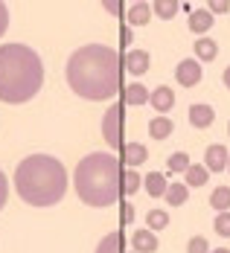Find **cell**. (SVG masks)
<instances>
[{
  "mask_svg": "<svg viewBox=\"0 0 230 253\" xmlns=\"http://www.w3.org/2000/svg\"><path fill=\"white\" fill-rule=\"evenodd\" d=\"M64 76L76 96L88 102H105L120 90L123 61L105 44H88V47H79L67 58Z\"/></svg>",
  "mask_w": 230,
  "mask_h": 253,
  "instance_id": "obj_1",
  "label": "cell"
},
{
  "mask_svg": "<svg viewBox=\"0 0 230 253\" xmlns=\"http://www.w3.org/2000/svg\"><path fill=\"white\" fill-rule=\"evenodd\" d=\"M15 189L29 207H52L67 192V169L52 154H29L15 169Z\"/></svg>",
  "mask_w": 230,
  "mask_h": 253,
  "instance_id": "obj_2",
  "label": "cell"
},
{
  "mask_svg": "<svg viewBox=\"0 0 230 253\" xmlns=\"http://www.w3.org/2000/svg\"><path fill=\"white\" fill-rule=\"evenodd\" d=\"M44 84L41 55L26 44H3L0 47V102L24 105Z\"/></svg>",
  "mask_w": 230,
  "mask_h": 253,
  "instance_id": "obj_3",
  "label": "cell"
},
{
  "mask_svg": "<svg viewBox=\"0 0 230 253\" xmlns=\"http://www.w3.org/2000/svg\"><path fill=\"white\" fill-rule=\"evenodd\" d=\"M73 186L82 204L88 207H111L123 198V166L114 154L91 152L82 157L73 172Z\"/></svg>",
  "mask_w": 230,
  "mask_h": 253,
  "instance_id": "obj_4",
  "label": "cell"
},
{
  "mask_svg": "<svg viewBox=\"0 0 230 253\" xmlns=\"http://www.w3.org/2000/svg\"><path fill=\"white\" fill-rule=\"evenodd\" d=\"M102 137L111 149H123V105H111L102 117Z\"/></svg>",
  "mask_w": 230,
  "mask_h": 253,
  "instance_id": "obj_5",
  "label": "cell"
},
{
  "mask_svg": "<svg viewBox=\"0 0 230 253\" xmlns=\"http://www.w3.org/2000/svg\"><path fill=\"white\" fill-rule=\"evenodd\" d=\"M175 79H178L184 87H192L201 82V61L198 58H184L178 67H175Z\"/></svg>",
  "mask_w": 230,
  "mask_h": 253,
  "instance_id": "obj_6",
  "label": "cell"
},
{
  "mask_svg": "<svg viewBox=\"0 0 230 253\" xmlns=\"http://www.w3.org/2000/svg\"><path fill=\"white\" fill-rule=\"evenodd\" d=\"M123 67H126L131 76H143V73H149L152 58H149V52L146 50H128L126 58H123Z\"/></svg>",
  "mask_w": 230,
  "mask_h": 253,
  "instance_id": "obj_7",
  "label": "cell"
},
{
  "mask_svg": "<svg viewBox=\"0 0 230 253\" xmlns=\"http://www.w3.org/2000/svg\"><path fill=\"white\" fill-rule=\"evenodd\" d=\"M213 120H216V111H213L207 102H195V105H189V123H192V128H210L213 126Z\"/></svg>",
  "mask_w": 230,
  "mask_h": 253,
  "instance_id": "obj_8",
  "label": "cell"
},
{
  "mask_svg": "<svg viewBox=\"0 0 230 253\" xmlns=\"http://www.w3.org/2000/svg\"><path fill=\"white\" fill-rule=\"evenodd\" d=\"M228 160H230V154H228V149L225 146H210L204 152V166L210 169V172H225L228 169Z\"/></svg>",
  "mask_w": 230,
  "mask_h": 253,
  "instance_id": "obj_9",
  "label": "cell"
},
{
  "mask_svg": "<svg viewBox=\"0 0 230 253\" xmlns=\"http://www.w3.org/2000/svg\"><path fill=\"white\" fill-rule=\"evenodd\" d=\"M149 102H152V108L157 111V114H166V111H172V105H175V90L166 87V84H160V87L152 90Z\"/></svg>",
  "mask_w": 230,
  "mask_h": 253,
  "instance_id": "obj_10",
  "label": "cell"
},
{
  "mask_svg": "<svg viewBox=\"0 0 230 253\" xmlns=\"http://www.w3.org/2000/svg\"><path fill=\"white\" fill-rule=\"evenodd\" d=\"M149 90H146V84L143 82H131L126 90H123V105H131V108H137V105H146L149 102Z\"/></svg>",
  "mask_w": 230,
  "mask_h": 253,
  "instance_id": "obj_11",
  "label": "cell"
},
{
  "mask_svg": "<svg viewBox=\"0 0 230 253\" xmlns=\"http://www.w3.org/2000/svg\"><path fill=\"white\" fill-rule=\"evenodd\" d=\"M146 160H149V152H146L143 143H128V146H123V163H128L131 169L143 166Z\"/></svg>",
  "mask_w": 230,
  "mask_h": 253,
  "instance_id": "obj_12",
  "label": "cell"
},
{
  "mask_svg": "<svg viewBox=\"0 0 230 253\" xmlns=\"http://www.w3.org/2000/svg\"><path fill=\"white\" fill-rule=\"evenodd\" d=\"M131 245H134L137 253H154L157 251V236H154L152 230H134Z\"/></svg>",
  "mask_w": 230,
  "mask_h": 253,
  "instance_id": "obj_13",
  "label": "cell"
},
{
  "mask_svg": "<svg viewBox=\"0 0 230 253\" xmlns=\"http://www.w3.org/2000/svg\"><path fill=\"white\" fill-rule=\"evenodd\" d=\"M213 21H216V15L210 12V9H198V12H192L189 15V29L195 32V35H204V32H210L213 29Z\"/></svg>",
  "mask_w": 230,
  "mask_h": 253,
  "instance_id": "obj_14",
  "label": "cell"
},
{
  "mask_svg": "<svg viewBox=\"0 0 230 253\" xmlns=\"http://www.w3.org/2000/svg\"><path fill=\"white\" fill-rule=\"evenodd\" d=\"M152 15H154V9L149 6V3H134L131 9H128V26H146L149 21H152Z\"/></svg>",
  "mask_w": 230,
  "mask_h": 253,
  "instance_id": "obj_15",
  "label": "cell"
},
{
  "mask_svg": "<svg viewBox=\"0 0 230 253\" xmlns=\"http://www.w3.org/2000/svg\"><path fill=\"white\" fill-rule=\"evenodd\" d=\"M143 186H146V192H149L152 198H163V195H166V189H169L166 175H160V172H149L146 180H143Z\"/></svg>",
  "mask_w": 230,
  "mask_h": 253,
  "instance_id": "obj_16",
  "label": "cell"
},
{
  "mask_svg": "<svg viewBox=\"0 0 230 253\" xmlns=\"http://www.w3.org/2000/svg\"><path fill=\"white\" fill-rule=\"evenodd\" d=\"M184 175H186V186H204L210 180V169L204 163H189V169Z\"/></svg>",
  "mask_w": 230,
  "mask_h": 253,
  "instance_id": "obj_17",
  "label": "cell"
},
{
  "mask_svg": "<svg viewBox=\"0 0 230 253\" xmlns=\"http://www.w3.org/2000/svg\"><path fill=\"white\" fill-rule=\"evenodd\" d=\"M163 198L172 204V207H184L186 198H189V186H186V183H169V189H166Z\"/></svg>",
  "mask_w": 230,
  "mask_h": 253,
  "instance_id": "obj_18",
  "label": "cell"
},
{
  "mask_svg": "<svg viewBox=\"0 0 230 253\" xmlns=\"http://www.w3.org/2000/svg\"><path fill=\"white\" fill-rule=\"evenodd\" d=\"M154 15L160 18V21H172L175 15H178V9H181V3L178 0H154Z\"/></svg>",
  "mask_w": 230,
  "mask_h": 253,
  "instance_id": "obj_19",
  "label": "cell"
},
{
  "mask_svg": "<svg viewBox=\"0 0 230 253\" xmlns=\"http://www.w3.org/2000/svg\"><path fill=\"white\" fill-rule=\"evenodd\" d=\"M195 55H198V58H204V61H213V58L219 55L216 41H213V38H207V35H201V38L195 41Z\"/></svg>",
  "mask_w": 230,
  "mask_h": 253,
  "instance_id": "obj_20",
  "label": "cell"
},
{
  "mask_svg": "<svg viewBox=\"0 0 230 253\" xmlns=\"http://www.w3.org/2000/svg\"><path fill=\"white\" fill-rule=\"evenodd\" d=\"M96 253H123V233H108L102 242H99V248H96Z\"/></svg>",
  "mask_w": 230,
  "mask_h": 253,
  "instance_id": "obj_21",
  "label": "cell"
},
{
  "mask_svg": "<svg viewBox=\"0 0 230 253\" xmlns=\"http://www.w3.org/2000/svg\"><path fill=\"white\" fill-rule=\"evenodd\" d=\"M172 128L175 126H172L166 117H154L152 123H149V134H152L154 140H166V137L172 134Z\"/></svg>",
  "mask_w": 230,
  "mask_h": 253,
  "instance_id": "obj_22",
  "label": "cell"
},
{
  "mask_svg": "<svg viewBox=\"0 0 230 253\" xmlns=\"http://www.w3.org/2000/svg\"><path fill=\"white\" fill-rule=\"evenodd\" d=\"M143 186V177L137 175L134 169H128V172H123V198H134V192Z\"/></svg>",
  "mask_w": 230,
  "mask_h": 253,
  "instance_id": "obj_23",
  "label": "cell"
},
{
  "mask_svg": "<svg viewBox=\"0 0 230 253\" xmlns=\"http://www.w3.org/2000/svg\"><path fill=\"white\" fill-rule=\"evenodd\" d=\"M210 204H213V210H219V212L230 210V186H216L213 195H210Z\"/></svg>",
  "mask_w": 230,
  "mask_h": 253,
  "instance_id": "obj_24",
  "label": "cell"
},
{
  "mask_svg": "<svg viewBox=\"0 0 230 253\" xmlns=\"http://www.w3.org/2000/svg\"><path fill=\"white\" fill-rule=\"evenodd\" d=\"M189 163H192V160H189L186 152H175V154H169V163H166V166H169V172H181V175H184V172L189 169Z\"/></svg>",
  "mask_w": 230,
  "mask_h": 253,
  "instance_id": "obj_25",
  "label": "cell"
},
{
  "mask_svg": "<svg viewBox=\"0 0 230 253\" xmlns=\"http://www.w3.org/2000/svg\"><path fill=\"white\" fill-rule=\"evenodd\" d=\"M146 224H149V230H163L169 224V215H166L163 210H152V212L146 215Z\"/></svg>",
  "mask_w": 230,
  "mask_h": 253,
  "instance_id": "obj_26",
  "label": "cell"
},
{
  "mask_svg": "<svg viewBox=\"0 0 230 253\" xmlns=\"http://www.w3.org/2000/svg\"><path fill=\"white\" fill-rule=\"evenodd\" d=\"M216 233H219L222 239H230V210H225V212L216 215Z\"/></svg>",
  "mask_w": 230,
  "mask_h": 253,
  "instance_id": "obj_27",
  "label": "cell"
},
{
  "mask_svg": "<svg viewBox=\"0 0 230 253\" xmlns=\"http://www.w3.org/2000/svg\"><path fill=\"white\" fill-rule=\"evenodd\" d=\"M186 253H210V242L204 236H192L189 245H186Z\"/></svg>",
  "mask_w": 230,
  "mask_h": 253,
  "instance_id": "obj_28",
  "label": "cell"
},
{
  "mask_svg": "<svg viewBox=\"0 0 230 253\" xmlns=\"http://www.w3.org/2000/svg\"><path fill=\"white\" fill-rule=\"evenodd\" d=\"M207 9H210L213 15H228L230 0H207Z\"/></svg>",
  "mask_w": 230,
  "mask_h": 253,
  "instance_id": "obj_29",
  "label": "cell"
},
{
  "mask_svg": "<svg viewBox=\"0 0 230 253\" xmlns=\"http://www.w3.org/2000/svg\"><path fill=\"white\" fill-rule=\"evenodd\" d=\"M102 6L108 15H120L123 12V0H102Z\"/></svg>",
  "mask_w": 230,
  "mask_h": 253,
  "instance_id": "obj_30",
  "label": "cell"
},
{
  "mask_svg": "<svg viewBox=\"0 0 230 253\" xmlns=\"http://www.w3.org/2000/svg\"><path fill=\"white\" fill-rule=\"evenodd\" d=\"M134 221V207L131 201H123V224H131Z\"/></svg>",
  "mask_w": 230,
  "mask_h": 253,
  "instance_id": "obj_31",
  "label": "cell"
},
{
  "mask_svg": "<svg viewBox=\"0 0 230 253\" xmlns=\"http://www.w3.org/2000/svg\"><path fill=\"white\" fill-rule=\"evenodd\" d=\"M6 26H9V12H6V3L0 0V35L6 32Z\"/></svg>",
  "mask_w": 230,
  "mask_h": 253,
  "instance_id": "obj_32",
  "label": "cell"
},
{
  "mask_svg": "<svg viewBox=\"0 0 230 253\" xmlns=\"http://www.w3.org/2000/svg\"><path fill=\"white\" fill-rule=\"evenodd\" d=\"M6 195H9V183H6V175L0 172V210H3V204H6Z\"/></svg>",
  "mask_w": 230,
  "mask_h": 253,
  "instance_id": "obj_33",
  "label": "cell"
},
{
  "mask_svg": "<svg viewBox=\"0 0 230 253\" xmlns=\"http://www.w3.org/2000/svg\"><path fill=\"white\" fill-rule=\"evenodd\" d=\"M131 29H134V26H123V32H120V35H123V44H126V47H131Z\"/></svg>",
  "mask_w": 230,
  "mask_h": 253,
  "instance_id": "obj_34",
  "label": "cell"
},
{
  "mask_svg": "<svg viewBox=\"0 0 230 253\" xmlns=\"http://www.w3.org/2000/svg\"><path fill=\"white\" fill-rule=\"evenodd\" d=\"M222 79H225V87H228V90H230V67H228V70H225V73H222Z\"/></svg>",
  "mask_w": 230,
  "mask_h": 253,
  "instance_id": "obj_35",
  "label": "cell"
},
{
  "mask_svg": "<svg viewBox=\"0 0 230 253\" xmlns=\"http://www.w3.org/2000/svg\"><path fill=\"white\" fill-rule=\"evenodd\" d=\"M210 253H230L228 248H216V251H210Z\"/></svg>",
  "mask_w": 230,
  "mask_h": 253,
  "instance_id": "obj_36",
  "label": "cell"
},
{
  "mask_svg": "<svg viewBox=\"0 0 230 253\" xmlns=\"http://www.w3.org/2000/svg\"><path fill=\"white\" fill-rule=\"evenodd\" d=\"M131 3H146V0H131Z\"/></svg>",
  "mask_w": 230,
  "mask_h": 253,
  "instance_id": "obj_37",
  "label": "cell"
},
{
  "mask_svg": "<svg viewBox=\"0 0 230 253\" xmlns=\"http://www.w3.org/2000/svg\"><path fill=\"white\" fill-rule=\"evenodd\" d=\"M228 172H230V160H228Z\"/></svg>",
  "mask_w": 230,
  "mask_h": 253,
  "instance_id": "obj_38",
  "label": "cell"
},
{
  "mask_svg": "<svg viewBox=\"0 0 230 253\" xmlns=\"http://www.w3.org/2000/svg\"><path fill=\"white\" fill-rule=\"evenodd\" d=\"M228 134H230V123H228Z\"/></svg>",
  "mask_w": 230,
  "mask_h": 253,
  "instance_id": "obj_39",
  "label": "cell"
},
{
  "mask_svg": "<svg viewBox=\"0 0 230 253\" xmlns=\"http://www.w3.org/2000/svg\"><path fill=\"white\" fill-rule=\"evenodd\" d=\"M134 253H137V251H134Z\"/></svg>",
  "mask_w": 230,
  "mask_h": 253,
  "instance_id": "obj_40",
  "label": "cell"
}]
</instances>
